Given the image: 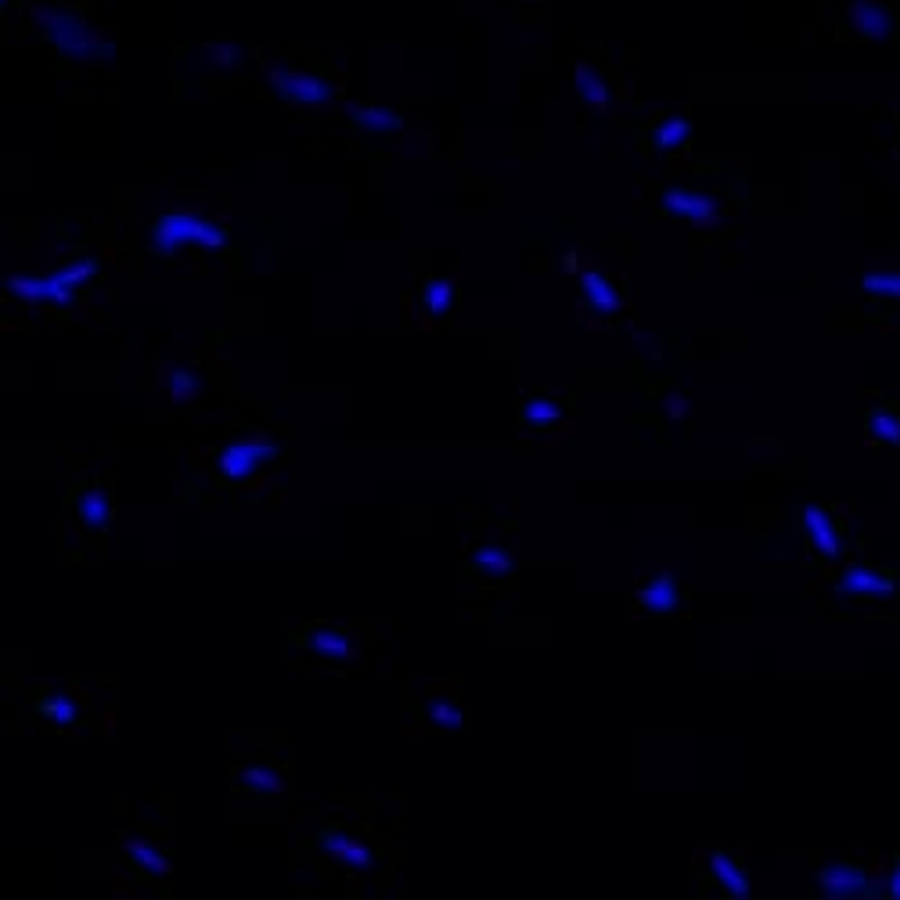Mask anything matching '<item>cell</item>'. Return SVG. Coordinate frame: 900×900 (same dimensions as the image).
Wrapping results in <instances>:
<instances>
[{"label": "cell", "instance_id": "cell-28", "mask_svg": "<svg viewBox=\"0 0 900 900\" xmlns=\"http://www.w3.org/2000/svg\"><path fill=\"white\" fill-rule=\"evenodd\" d=\"M861 292L875 303H900V270H872L861 278Z\"/></svg>", "mask_w": 900, "mask_h": 900}, {"label": "cell", "instance_id": "cell-26", "mask_svg": "<svg viewBox=\"0 0 900 900\" xmlns=\"http://www.w3.org/2000/svg\"><path fill=\"white\" fill-rule=\"evenodd\" d=\"M850 29H857L861 36H890L893 29V11L886 4H875V0H854L850 4Z\"/></svg>", "mask_w": 900, "mask_h": 900}, {"label": "cell", "instance_id": "cell-31", "mask_svg": "<svg viewBox=\"0 0 900 900\" xmlns=\"http://www.w3.org/2000/svg\"><path fill=\"white\" fill-rule=\"evenodd\" d=\"M202 54H206L213 65H220V69L242 62V51H238V47H231V44H209V47H202Z\"/></svg>", "mask_w": 900, "mask_h": 900}, {"label": "cell", "instance_id": "cell-1", "mask_svg": "<svg viewBox=\"0 0 900 900\" xmlns=\"http://www.w3.org/2000/svg\"><path fill=\"white\" fill-rule=\"evenodd\" d=\"M281 454H285V443L278 436H270L263 429H245L231 443L209 450L206 472L220 490H242V486L267 476L281 461Z\"/></svg>", "mask_w": 900, "mask_h": 900}, {"label": "cell", "instance_id": "cell-11", "mask_svg": "<svg viewBox=\"0 0 900 900\" xmlns=\"http://www.w3.org/2000/svg\"><path fill=\"white\" fill-rule=\"evenodd\" d=\"M267 83L281 101L299 108H324L339 101V87L328 76L310 69H292V65H267Z\"/></svg>", "mask_w": 900, "mask_h": 900}, {"label": "cell", "instance_id": "cell-18", "mask_svg": "<svg viewBox=\"0 0 900 900\" xmlns=\"http://www.w3.org/2000/svg\"><path fill=\"white\" fill-rule=\"evenodd\" d=\"M569 404L558 400V396L544 393V389H530L522 393L519 404V425L526 436H537V440H555L558 432L569 425Z\"/></svg>", "mask_w": 900, "mask_h": 900}, {"label": "cell", "instance_id": "cell-23", "mask_svg": "<svg viewBox=\"0 0 900 900\" xmlns=\"http://www.w3.org/2000/svg\"><path fill=\"white\" fill-rule=\"evenodd\" d=\"M346 116L360 137H393L404 126V116L386 105H350Z\"/></svg>", "mask_w": 900, "mask_h": 900}, {"label": "cell", "instance_id": "cell-27", "mask_svg": "<svg viewBox=\"0 0 900 900\" xmlns=\"http://www.w3.org/2000/svg\"><path fill=\"white\" fill-rule=\"evenodd\" d=\"M576 94H580V101H584L591 112H605L612 101L609 80H605L602 69H594L591 62L576 65Z\"/></svg>", "mask_w": 900, "mask_h": 900}, {"label": "cell", "instance_id": "cell-9", "mask_svg": "<svg viewBox=\"0 0 900 900\" xmlns=\"http://www.w3.org/2000/svg\"><path fill=\"white\" fill-rule=\"evenodd\" d=\"M40 29L72 62H98V58L116 54V47L108 44L98 29H90L80 15H69V11H40Z\"/></svg>", "mask_w": 900, "mask_h": 900}, {"label": "cell", "instance_id": "cell-17", "mask_svg": "<svg viewBox=\"0 0 900 900\" xmlns=\"http://www.w3.org/2000/svg\"><path fill=\"white\" fill-rule=\"evenodd\" d=\"M814 897L850 900V897H875L872 872L857 861H828L814 872Z\"/></svg>", "mask_w": 900, "mask_h": 900}, {"label": "cell", "instance_id": "cell-13", "mask_svg": "<svg viewBox=\"0 0 900 900\" xmlns=\"http://www.w3.org/2000/svg\"><path fill=\"white\" fill-rule=\"evenodd\" d=\"M87 706V695L69 688V684H44L33 692L36 720L51 731H62V735L87 728Z\"/></svg>", "mask_w": 900, "mask_h": 900}, {"label": "cell", "instance_id": "cell-24", "mask_svg": "<svg viewBox=\"0 0 900 900\" xmlns=\"http://www.w3.org/2000/svg\"><path fill=\"white\" fill-rule=\"evenodd\" d=\"M864 436L872 447H900V407L875 404L864 411Z\"/></svg>", "mask_w": 900, "mask_h": 900}, {"label": "cell", "instance_id": "cell-2", "mask_svg": "<svg viewBox=\"0 0 900 900\" xmlns=\"http://www.w3.org/2000/svg\"><path fill=\"white\" fill-rule=\"evenodd\" d=\"M231 242V227L198 209H170L148 231V252L155 260H180V252H220Z\"/></svg>", "mask_w": 900, "mask_h": 900}, {"label": "cell", "instance_id": "cell-22", "mask_svg": "<svg viewBox=\"0 0 900 900\" xmlns=\"http://www.w3.org/2000/svg\"><path fill=\"white\" fill-rule=\"evenodd\" d=\"M836 591L846 598H861V602L890 598L897 594V573L882 566H850L836 576Z\"/></svg>", "mask_w": 900, "mask_h": 900}, {"label": "cell", "instance_id": "cell-6", "mask_svg": "<svg viewBox=\"0 0 900 900\" xmlns=\"http://www.w3.org/2000/svg\"><path fill=\"white\" fill-rule=\"evenodd\" d=\"M116 522V486L105 476H83L65 497V526L69 533L94 544H105Z\"/></svg>", "mask_w": 900, "mask_h": 900}, {"label": "cell", "instance_id": "cell-4", "mask_svg": "<svg viewBox=\"0 0 900 900\" xmlns=\"http://www.w3.org/2000/svg\"><path fill=\"white\" fill-rule=\"evenodd\" d=\"M569 278H576V296H580V317L594 328H609V324L623 321L627 314V292L609 270L594 267L584 260V252H569L562 260Z\"/></svg>", "mask_w": 900, "mask_h": 900}, {"label": "cell", "instance_id": "cell-12", "mask_svg": "<svg viewBox=\"0 0 900 900\" xmlns=\"http://www.w3.org/2000/svg\"><path fill=\"white\" fill-rule=\"evenodd\" d=\"M407 306H411V317L422 328H440L461 310V278H454V274L422 278L411 288Z\"/></svg>", "mask_w": 900, "mask_h": 900}, {"label": "cell", "instance_id": "cell-16", "mask_svg": "<svg viewBox=\"0 0 900 900\" xmlns=\"http://www.w3.org/2000/svg\"><path fill=\"white\" fill-rule=\"evenodd\" d=\"M800 526L814 562H836V558L846 555V522L836 508L810 504V508L800 512Z\"/></svg>", "mask_w": 900, "mask_h": 900}, {"label": "cell", "instance_id": "cell-5", "mask_svg": "<svg viewBox=\"0 0 900 900\" xmlns=\"http://www.w3.org/2000/svg\"><path fill=\"white\" fill-rule=\"evenodd\" d=\"M98 278V263L90 256H80V260L65 263L54 274H44V278H22V274H11L8 278V296L18 299L26 306H40V310H69L80 296V288L90 285Z\"/></svg>", "mask_w": 900, "mask_h": 900}, {"label": "cell", "instance_id": "cell-25", "mask_svg": "<svg viewBox=\"0 0 900 900\" xmlns=\"http://www.w3.org/2000/svg\"><path fill=\"white\" fill-rule=\"evenodd\" d=\"M692 141V119H684V116H663L659 123H652V130H648V152H656V155H674L681 152L684 144Z\"/></svg>", "mask_w": 900, "mask_h": 900}, {"label": "cell", "instance_id": "cell-20", "mask_svg": "<svg viewBox=\"0 0 900 900\" xmlns=\"http://www.w3.org/2000/svg\"><path fill=\"white\" fill-rule=\"evenodd\" d=\"M659 209L670 216H681L695 227H713L720 220V202L713 195L699 188H688V184H677V188H666L659 195Z\"/></svg>", "mask_w": 900, "mask_h": 900}, {"label": "cell", "instance_id": "cell-30", "mask_svg": "<svg viewBox=\"0 0 900 900\" xmlns=\"http://www.w3.org/2000/svg\"><path fill=\"white\" fill-rule=\"evenodd\" d=\"M875 897H897L900 900V857H893L890 868L882 875H875Z\"/></svg>", "mask_w": 900, "mask_h": 900}, {"label": "cell", "instance_id": "cell-3", "mask_svg": "<svg viewBox=\"0 0 900 900\" xmlns=\"http://www.w3.org/2000/svg\"><path fill=\"white\" fill-rule=\"evenodd\" d=\"M292 652L299 663L324 670V674H346L364 656V634L346 623H306L292 638Z\"/></svg>", "mask_w": 900, "mask_h": 900}, {"label": "cell", "instance_id": "cell-7", "mask_svg": "<svg viewBox=\"0 0 900 900\" xmlns=\"http://www.w3.org/2000/svg\"><path fill=\"white\" fill-rule=\"evenodd\" d=\"M314 846L321 850V857L332 868H339L346 879H375L382 872V843L375 836H364L357 828L346 825H328L324 832H317Z\"/></svg>", "mask_w": 900, "mask_h": 900}, {"label": "cell", "instance_id": "cell-21", "mask_svg": "<svg viewBox=\"0 0 900 900\" xmlns=\"http://www.w3.org/2000/svg\"><path fill=\"white\" fill-rule=\"evenodd\" d=\"M288 771H281L270 760H252L234 771V800H267V796H285Z\"/></svg>", "mask_w": 900, "mask_h": 900}, {"label": "cell", "instance_id": "cell-19", "mask_svg": "<svg viewBox=\"0 0 900 900\" xmlns=\"http://www.w3.org/2000/svg\"><path fill=\"white\" fill-rule=\"evenodd\" d=\"M699 875L706 879L710 890H717L720 897H746L753 890V879H749L746 861L738 854H728V850H713V854L699 857Z\"/></svg>", "mask_w": 900, "mask_h": 900}, {"label": "cell", "instance_id": "cell-15", "mask_svg": "<svg viewBox=\"0 0 900 900\" xmlns=\"http://www.w3.org/2000/svg\"><path fill=\"white\" fill-rule=\"evenodd\" d=\"M684 609V587L666 569H645L634 584V612L641 620H670Z\"/></svg>", "mask_w": 900, "mask_h": 900}, {"label": "cell", "instance_id": "cell-14", "mask_svg": "<svg viewBox=\"0 0 900 900\" xmlns=\"http://www.w3.org/2000/svg\"><path fill=\"white\" fill-rule=\"evenodd\" d=\"M119 861L126 864V872L137 875L141 882H162L173 875V861L166 854V843L144 828H134V832H123L116 846Z\"/></svg>", "mask_w": 900, "mask_h": 900}, {"label": "cell", "instance_id": "cell-29", "mask_svg": "<svg viewBox=\"0 0 900 900\" xmlns=\"http://www.w3.org/2000/svg\"><path fill=\"white\" fill-rule=\"evenodd\" d=\"M162 371H166V382H159V386L166 389L170 404H188L191 396H198V389H202L195 371L188 368H162Z\"/></svg>", "mask_w": 900, "mask_h": 900}, {"label": "cell", "instance_id": "cell-8", "mask_svg": "<svg viewBox=\"0 0 900 900\" xmlns=\"http://www.w3.org/2000/svg\"><path fill=\"white\" fill-rule=\"evenodd\" d=\"M515 573V551L501 533H479L465 548V580H472L479 591H508Z\"/></svg>", "mask_w": 900, "mask_h": 900}, {"label": "cell", "instance_id": "cell-10", "mask_svg": "<svg viewBox=\"0 0 900 900\" xmlns=\"http://www.w3.org/2000/svg\"><path fill=\"white\" fill-rule=\"evenodd\" d=\"M411 713L425 731H436V735H461V731H468V706L454 681H440L432 684L429 692L414 695Z\"/></svg>", "mask_w": 900, "mask_h": 900}]
</instances>
